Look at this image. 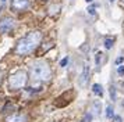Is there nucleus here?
I'll return each mask as SVG.
<instances>
[{
	"label": "nucleus",
	"mask_w": 124,
	"mask_h": 122,
	"mask_svg": "<svg viewBox=\"0 0 124 122\" xmlns=\"http://www.w3.org/2000/svg\"><path fill=\"white\" fill-rule=\"evenodd\" d=\"M40 39H42V33L38 32V31H32V32L27 33L17 43L16 53L20 55H27L29 53H32L36 49V46L39 44Z\"/></svg>",
	"instance_id": "1"
},
{
	"label": "nucleus",
	"mask_w": 124,
	"mask_h": 122,
	"mask_svg": "<svg viewBox=\"0 0 124 122\" xmlns=\"http://www.w3.org/2000/svg\"><path fill=\"white\" fill-rule=\"evenodd\" d=\"M109 93H110V99H112V101H116V99H117V93H116V88L114 86H110V89H109Z\"/></svg>",
	"instance_id": "10"
},
{
	"label": "nucleus",
	"mask_w": 124,
	"mask_h": 122,
	"mask_svg": "<svg viewBox=\"0 0 124 122\" xmlns=\"http://www.w3.org/2000/svg\"><path fill=\"white\" fill-rule=\"evenodd\" d=\"M88 13H89L91 15H93L95 14V7H88Z\"/></svg>",
	"instance_id": "18"
},
{
	"label": "nucleus",
	"mask_w": 124,
	"mask_h": 122,
	"mask_svg": "<svg viewBox=\"0 0 124 122\" xmlns=\"http://www.w3.org/2000/svg\"><path fill=\"white\" fill-rule=\"evenodd\" d=\"M28 116L25 114H11L6 118V122H27Z\"/></svg>",
	"instance_id": "6"
},
{
	"label": "nucleus",
	"mask_w": 124,
	"mask_h": 122,
	"mask_svg": "<svg viewBox=\"0 0 124 122\" xmlns=\"http://www.w3.org/2000/svg\"><path fill=\"white\" fill-rule=\"evenodd\" d=\"M1 1H6V0H1Z\"/></svg>",
	"instance_id": "22"
},
{
	"label": "nucleus",
	"mask_w": 124,
	"mask_h": 122,
	"mask_svg": "<svg viewBox=\"0 0 124 122\" xmlns=\"http://www.w3.org/2000/svg\"><path fill=\"white\" fill-rule=\"evenodd\" d=\"M8 82H10V86H11L13 89H21L27 85V82H28V75H27L25 71L20 69V71L14 72V74L10 75Z\"/></svg>",
	"instance_id": "3"
},
{
	"label": "nucleus",
	"mask_w": 124,
	"mask_h": 122,
	"mask_svg": "<svg viewBox=\"0 0 124 122\" xmlns=\"http://www.w3.org/2000/svg\"><path fill=\"white\" fill-rule=\"evenodd\" d=\"M11 6L17 10H24L29 6V1L28 0H13L11 1Z\"/></svg>",
	"instance_id": "7"
},
{
	"label": "nucleus",
	"mask_w": 124,
	"mask_h": 122,
	"mask_svg": "<svg viewBox=\"0 0 124 122\" xmlns=\"http://www.w3.org/2000/svg\"><path fill=\"white\" fill-rule=\"evenodd\" d=\"M121 1H124V0H121Z\"/></svg>",
	"instance_id": "23"
},
{
	"label": "nucleus",
	"mask_w": 124,
	"mask_h": 122,
	"mask_svg": "<svg viewBox=\"0 0 124 122\" xmlns=\"http://www.w3.org/2000/svg\"><path fill=\"white\" fill-rule=\"evenodd\" d=\"M67 64H68V55H66V57H64V58L60 61V67H63V68H64Z\"/></svg>",
	"instance_id": "15"
},
{
	"label": "nucleus",
	"mask_w": 124,
	"mask_h": 122,
	"mask_svg": "<svg viewBox=\"0 0 124 122\" xmlns=\"http://www.w3.org/2000/svg\"><path fill=\"white\" fill-rule=\"evenodd\" d=\"M16 25V21L13 20L11 17H6L3 20H0V33H7L10 32Z\"/></svg>",
	"instance_id": "4"
},
{
	"label": "nucleus",
	"mask_w": 124,
	"mask_h": 122,
	"mask_svg": "<svg viewBox=\"0 0 124 122\" xmlns=\"http://www.w3.org/2000/svg\"><path fill=\"white\" fill-rule=\"evenodd\" d=\"M117 74L118 75H124V65H118L117 67Z\"/></svg>",
	"instance_id": "16"
},
{
	"label": "nucleus",
	"mask_w": 124,
	"mask_h": 122,
	"mask_svg": "<svg viewBox=\"0 0 124 122\" xmlns=\"http://www.w3.org/2000/svg\"><path fill=\"white\" fill-rule=\"evenodd\" d=\"M88 79H89V65H88V64H84V67H82V72H81L79 79H78L79 86L84 88L85 85L88 83Z\"/></svg>",
	"instance_id": "5"
},
{
	"label": "nucleus",
	"mask_w": 124,
	"mask_h": 122,
	"mask_svg": "<svg viewBox=\"0 0 124 122\" xmlns=\"http://www.w3.org/2000/svg\"><path fill=\"white\" fill-rule=\"evenodd\" d=\"M31 76L35 81H49L52 76V69L46 61H35L29 68Z\"/></svg>",
	"instance_id": "2"
},
{
	"label": "nucleus",
	"mask_w": 124,
	"mask_h": 122,
	"mask_svg": "<svg viewBox=\"0 0 124 122\" xmlns=\"http://www.w3.org/2000/svg\"><path fill=\"white\" fill-rule=\"evenodd\" d=\"M102 55H103V54H102L101 51H99V53L96 54V57H95V61H96V65H98V67L101 65V60H102Z\"/></svg>",
	"instance_id": "14"
},
{
	"label": "nucleus",
	"mask_w": 124,
	"mask_h": 122,
	"mask_svg": "<svg viewBox=\"0 0 124 122\" xmlns=\"http://www.w3.org/2000/svg\"><path fill=\"white\" fill-rule=\"evenodd\" d=\"M113 116V107L112 105H107L106 107V118H112Z\"/></svg>",
	"instance_id": "12"
},
{
	"label": "nucleus",
	"mask_w": 124,
	"mask_h": 122,
	"mask_svg": "<svg viewBox=\"0 0 124 122\" xmlns=\"http://www.w3.org/2000/svg\"><path fill=\"white\" fill-rule=\"evenodd\" d=\"M109 1H110V3H113V1H114V0H109Z\"/></svg>",
	"instance_id": "21"
},
{
	"label": "nucleus",
	"mask_w": 124,
	"mask_h": 122,
	"mask_svg": "<svg viewBox=\"0 0 124 122\" xmlns=\"http://www.w3.org/2000/svg\"><path fill=\"white\" fill-rule=\"evenodd\" d=\"M85 1H86V3H92V1H93V0H85Z\"/></svg>",
	"instance_id": "20"
},
{
	"label": "nucleus",
	"mask_w": 124,
	"mask_h": 122,
	"mask_svg": "<svg viewBox=\"0 0 124 122\" xmlns=\"http://www.w3.org/2000/svg\"><path fill=\"white\" fill-rule=\"evenodd\" d=\"M113 43H114V39H110V38L105 39V47H106V49H112Z\"/></svg>",
	"instance_id": "11"
},
{
	"label": "nucleus",
	"mask_w": 124,
	"mask_h": 122,
	"mask_svg": "<svg viewBox=\"0 0 124 122\" xmlns=\"http://www.w3.org/2000/svg\"><path fill=\"white\" fill-rule=\"evenodd\" d=\"M114 122H121V118H120V116H116V118H114Z\"/></svg>",
	"instance_id": "19"
},
{
	"label": "nucleus",
	"mask_w": 124,
	"mask_h": 122,
	"mask_svg": "<svg viewBox=\"0 0 124 122\" xmlns=\"http://www.w3.org/2000/svg\"><path fill=\"white\" fill-rule=\"evenodd\" d=\"M59 10H60V6H52L50 8H49V13L50 14H56Z\"/></svg>",
	"instance_id": "13"
},
{
	"label": "nucleus",
	"mask_w": 124,
	"mask_h": 122,
	"mask_svg": "<svg viewBox=\"0 0 124 122\" xmlns=\"http://www.w3.org/2000/svg\"><path fill=\"white\" fill-rule=\"evenodd\" d=\"M92 92L96 94V96H103V89H102V86L99 85V83H95L93 86H92Z\"/></svg>",
	"instance_id": "9"
},
{
	"label": "nucleus",
	"mask_w": 124,
	"mask_h": 122,
	"mask_svg": "<svg viewBox=\"0 0 124 122\" xmlns=\"http://www.w3.org/2000/svg\"><path fill=\"white\" fill-rule=\"evenodd\" d=\"M123 61H124V57H118L117 60H116V65H120Z\"/></svg>",
	"instance_id": "17"
},
{
	"label": "nucleus",
	"mask_w": 124,
	"mask_h": 122,
	"mask_svg": "<svg viewBox=\"0 0 124 122\" xmlns=\"http://www.w3.org/2000/svg\"><path fill=\"white\" fill-rule=\"evenodd\" d=\"M92 110H93V114L95 115H101L102 112V103L99 100H95L93 103H92Z\"/></svg>",
	"instance_id": "8"
}]
</instances>
